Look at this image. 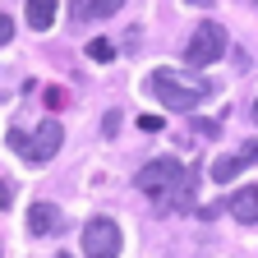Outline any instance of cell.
Instances as JSON below:
<instances>
[{"instance_id":"9a60e30c","label":"cell","mask_w":258,"mask_h":258,"mask_svg":"<svg viewBox=\"0 0 258 258\" xmlns=\"http://www.w3.org/2000/svg\"><path fill=\"white\" fill-rule=\"evenodd\" d=\"M240 161H244V166H249V161H258V139H249V143L240 148Z\"/></svg>"},{"instance_id":"9c48e42d","label":"cell","mask_w":258,"mask_h":258,"mask_svg":"<svg viewBox=\"0 0 258 258\" xmlns=\"http://www.w3.org/2000/svg\"><path fill=\"white\" fill-rule=\"evenodd\" d=\"M28 23L32 32H46L55 23V0H28Z\"/></svg>"},{"instance_id":"6da1fadb","label":"cell","mask_w":258,"mask_h":258,"mask_svg":"<svg viewBox=\"0 0 258 258\" xmlns=\"http://www.w3.org/2000/svg\"><path fill=\"white\" fill-rule=\"evenodd\" d=\"M134 184H139V194L157 212H175V208H189L194 203L199 175H194V166H180L175 157H152V161L139 166Z\"/></svg>"},{"instance_id":"8fae6325","label":"cell","mask_w":258,"mask_h":258,"mask_svg":"<svg viewBox=\"0 0 258 258\" xmlns=\"http://www.w3.org/2000/svg\"><path fill=\"white\" fill-rule=\"evenodd\" d=\"M111 55H115V46H111L106 37H92V42H88V60H97V64H106Z\"/></svg>"},{"instance_id":"e0dca14e","label":"cell","mask_w":258,"mask_h":258,"mask_svg":"<svg viewBox=\"0 0 258 258\" xmlns=\"http://www.w3.org/2000/svg\"><path fill=\"white\" fill-rule=\"evenodd\" d=\"M10 37H14V23H10V19H5V14H0V46H5V42H10Z\"/></svg>"},{"instance_id":"ac0fdd59","label":"cell","mask_w":258,"mask_h":258,"mask_svg":"<svg viewBox=\"0 0 258 258\" xmlns=\"http://www.w3.org/2000/svg\"><path fill=\"white\" fill-rule=\"evenodd\" d=\"M115 124H120V111H106V120H102V129H106V134H115Z\"/></svg>"},{"instance_id":"3957f363","label":"cell","mask_w":258,"mask_h":258,"mask_svg":"<svg viewBox=\"0 0 258 258\" xmlns=\"http://www.w3.org/2000/svg\"><path fill=\"white\" fill-rule=\"evenodd\" d=\"M60 143H64L60 120H42L37 129H10V148H14L23 161H32V166L51 161V157L60 152Z\"/></svg>"},{"instance_id":"d6986e66","label":"cell","mask_w":258,"mask_h":258,"mask_svg":"<svg viewBox=\"0 0 258 258\" xmlns=\"http://www.w3.org/2000/svg\"><path fill=\"white\" fill-rule=\"evenodd\" d=\"M184 5H199V10H208V5H212V0H184Z\"/></svg>"},{"instance_id":"5b68a950","label":"cell","mask_w":258,"mask_h":258,"mask_svg":"<svg viewBox=\"0 0 258 258\" xmlns=\"http://www.w3.org/2000/svg\"><path fill=\"white\" fill-rule=\"evenodd\" d=\"M83 258H120V226L111 217H92L83 226Z\"/></svg>"},{"instance_id":"5bb4252c","label":"cell","mask_w":258,"mask_h":258,"mask_svg":"<svg viewBox=\"0 0 258 258\" xmlns=\"http://www.w3.org/2000/svg\"><path fill=\"white\" fill-rule=\"evenodd\" d=\"M10 199H14V184H10L5 175H0V212H5V208H10Z\"/></svg>"},{"instance_id":"4fadbf2b","label":"cell","mask_w":258,"mask_h":258,"mask_svg":"<svg viewBox=\"0 0 258 258\" xmlns=\"http://www.w3.org/2000/svg\"><path fill=\"white\" fill-rule=\"evenodd\" d=\"M139 129H143V134H161L166 120H161V115H139Z\"/></svg>"},{"instance_id":"277c9868","label":"cell","mask_w":258,"mask_h":258,"mask_svg":"<svg viewBox=\"0 0 258 258\" xmlns=\"http://www.w3.org/2000/svg\"><path fill=\"white\" fill-rule=\"evenodd\" d=\"M221 55H226V28L217 19H203L199 28H194L189 46H184V64L189 70H208V64L221 60Z\"/></svg>"},{"instance_id":"7a4b0ae2","label":"cell","mask_w":258,"mask_h":258,"mask_svg":"<svg viewBox=\"0 0 258 258\" xmlns=\"http://www.w3.org/2000/svg\"><path fill=\"white\" fill-rule=\"evenodd\" d=\"M148 92L157 97L166 111H180V115H194L208 97L217 92L208 79H199V74H180V70H152L148 74Z\"/></svg>"},{"instance_id":"7402d4cb","label":"cell","mask_w":258,"mask_h":258,"mask_svg":"<svg viewBox=\"0 0 258 258\" xmlns=\"http://www.w3.org/2000/svg\"><path fill=\"white\" fill-rule=\"evenodd\" d=\"M253 5H258V0H253Z\"/></svg>"},{"instance_id":"7c38bea8","label":"cell","mask_w":258,"mask_h":258,"mask_svg":"<svg viewBox=\"0 0 258 258\" xmlns=\"http://www.w3.org/2000/svg\"><path fill=\"white\" fill-rule=\"evenodd\" d=\"M42 97H46V106H51V111H60L64 102H70V92H64L60 83H51V88H42Z\"/></svg>"},{"instance_id":"52a82bcc","label":"cell","mask_w":258,"mask_h":258,"mask_svg":"<svg viewBox=\"0 0 258 258\" xmlns=\"http://www.w3.org/2000/svg\"><path fill=\"white\" fill-rule=\"evenodd\" d=\"M124 0H70V19L74 23H97V19H111Z\"/></svg>"},{"instance_id":"ffe728a7","label":"cell","mask_w":258,"mask_h":258,"mask_svg":"<svg viewBox=\"0 0 258 258\" xmlns=\"http://www.w3.org/2000/svg\"><path fill=\"white\" fill-rule=\"evenodd\" d=\"M253 124H258V102H253Z\"/></svg>"},{"instance_id":"8992f818","label":"cell","mask_w":258,"mask_h":258,"mask_svg":"<svg viewBox=\"0 0 258 258\" xmlns=\"http://www.w3.org/2000/svg\"><path fill=\"white\" fill-rule=\"evenodd\" d=\"M226 208H231V217H235V221H244V226H258V184H244V189H235L231 199H226Z\"/></svg>"},{"instance_id":"ba28073f","label":"cell","mask_w":258,"mask_h":258,"mask_svg":"<svg viewBox=\"0 0 258 258\" xmlns=\"http://www.w3.org/2000/svg\"><path fill=\"white\" fill-rule=\"evenodd\" d=\"M55 226H60L55 203H32V208H28V231H32V235H51Z\"/></svg>"},{"instance_id":"2e32d148","label":"cell","mask_w":258,"mask_h":258,"mask_svg":"<svg viewBox=\"0 0 258 258\" xmlns=\"http://www.w3.org/2000/svg\"><path fill=\"white\" fill-rule=\"evenodd\" d=\"M189 129H199V134H203V139H212V134H217V124H212V120H194Z\"/></svg>"},{"instance_id":"30bf717a","label":"cell","mask_w":258,"mask_h":258,"mask_svg":"<svg viewBox=\"0 0 258 258\" xmlns=\"http://www.w3.org/2000/svg\"><path fill=\"white\" fill-rule=\"evenodd\" d=\"M240 171H244L240 152H235V157H217V161H212V180H217V184H231V180H235Z\"/></svg>"},{"instance_id":"44dd1931","label":"cell","mask_w":258,"mask_h":258,"mask_svg":"<svg viewBox=\"0 0 258 258\" xmlns=\"http://www.w3.org/2000/svg\"><path fill=\"white\" fill-rule=\"evenodd\" d=\"M60 258H74V253H60Z\"/></svg>"}]
</instances>
